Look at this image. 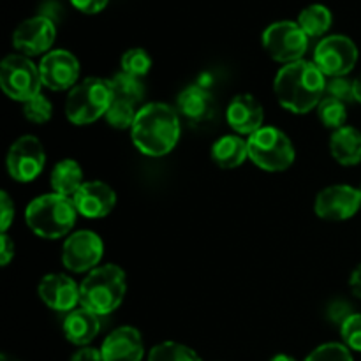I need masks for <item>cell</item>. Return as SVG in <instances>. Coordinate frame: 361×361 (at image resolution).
Instances as JSON below:
<instances>
[{"instance_id": "obj_27", "label": "cell", "mask_w": 361, "mask_h": 361, "mask_svg": "<svg viewBox=\"0 0 361 361\" xmlns=\"http://www.w3.org/2000/svg\"><path fill=\"white\" fill-rule=\"evenodd\" d=\"M148 361H203L187 345L178 342H161L155 348H152Z\"/></svg>"}, {"instance_id": "obj_30", "label": "cell", "mask_w": 361, "mask_h": 361, "mask_svg": "<svg viewBox=\"0 0 361 361\" xmlns=\"http://www.w3.org/2000/svg\"><path fill=\"white\" fill-rule=\"evenodd\" d=\"M23 116L32 123H46L53 116V106L42 94L35 95L30 101L23 102Z\"/></svg>"}, {"instance_id": "obj_6", "label": "cell", "mask_w": 361, "mask_h": 361, "mask_svg": "<svg viewBox=\"0 0 361 361\" xmlns=\"http://www.w3.org/2000/svg\"><path fill=\"white\" fill-rule=\"evenodd\" d=\"M249 159L259 169L268 173L286 171L296 159V148L284 130L274 126L261 127L249 136Z\"/></svg>"}, {"instance_id": "obj_25", "label": "cell", "mask_w": 361, "mask_h": 361, "mask_svg": "<svg viewBox=\"0 0 361 361\" xmlns=\"http://www.w3.org/2000/svg\"><path fill=\"white\" fill-rule=\"evenodd\" d=\"M111 81L113 94H115V99H120V101L130 102V104H140L145 97V85L141 83V78L130 76L127 73H116L115 76L109 78Z\"/></svg>"}, {"instance_id": "obj_38", "label": "cell", "mask_w": 361, "mask_h": 361, "mask_svg": "<svg viewBox=\"0 0 361 361\" xmlns=\"http://www.w3.org/2000/svg\"><path fill=\"white\" fill-rule=\"evenodd\" d=\"M71 361H104V360H102L101 349L85 345V348H80L76 353H74Z\"/></svg>"}, {"instance_id": "obj_32", "label": "cell", "mask_w": 361, "mask_h": 361, "mask_svg": "<svg viewBox=\"0 0 361 361\" xmlns=\"http://www.w3.org/2000/svg\"><path fill=\"white\" fill-rule=\"evenodd\" d=\"M324 95L345 102V104L355 101V80L351 81L348 76L330 78L326 81V92H324Z\"/></svg>"}, {"instance_id": "obj_5", "label": "cell", "mask_w": 361, "mask_h": 361, "mask_svg": "<svg viewBox=\"0 0 361 361\" xmlns=\"http://www.w3.org/2000/svg\"><path fill=\"white\" fill-rule=\"evenodd\" d=\"M115 101L111 81L106 78L90 76L81 80L66 99V116L74 126H88L106 116Z\"/></svg>"}, {"instance_id": "obj_9", "label": "cell", "mask_w": 361, "mask_h": 361, "mask_svg": "<svg viewBox=\"0 0 361 361\" xmlns=\"http://www.w3.org/2000/svg\"><path fill=\"white\" fill-rule=\"evenodd\" d=\"M312 62L324 76H348L358 62V48L348 35H326L317 42Z\"/></svg>"}, {"instance_id": "obj_26", "label": "cell", "mask_w": 361, "mask_h": 361, "mask_svg": "<svg viewBox=\"0 0 361 361\" xmlns=\"http://www.w3.org/2000/svg\"><path fill=\"white\" fill-rule=\"evenodd\" d=\"M319 122L323 123L326 129H342L348 122V104L342 101H337L334 97H326L324 95L323 101L316 108Z\"/></svg>"}, {"instance_id": "obj_21", "label": "cell", "mask_w": 361, "mask_h": 361, "mask_svg": "<svg viewBox=\"0 0 361 361\" xmlns=\"http://www.w3.org/2000/svg\"><path fill=\"white\" fill-rule=\"evenodd\" d=\"M212 159L222 169H236L249 159V145L238 134H226L212 145Z\"/></svg>"}, {"instance_id": "obj_40", "label": "cell", "mask_w": 361, "mask_h": 361, "mask_svg": "<svg viewBox=\"0 0 361 361\" xmlns=\"http://www.w3.org/2000/svg\"><path fill=\"white\" fill-rule=\"evenodd\" d=\"M355 101H358L361 104V74L358 78H355Z\"/></svg>"}, {"instance_id": "obj_39", "label": "cell", "mask_w": 361, "mask_h": 361, "mask_svg": "<svg viewBox=\"0 0 361 361\" xmlns=\"http://www.w3.org/2000/svg\"><path fill=\"white\" fill-rule=\"evenodd\" d=\"M349 288L356 298H361V264L353 270L351 277H349Z\"/></svg>"}, {"instance_id": "obj_14", "label": "cell", "mask_w": 361, "mask_h": 361, "mask_svg": "<svg viewBox=\"0 0 361 361\" xmlns=\"http://www.w3.org/2000/svg\"><path fill=\"white\" fill-rule=\"evenodd\" d=\"M56 39V27L48 16H34L21 21L13 34V46L20 55L35 56L49 53Z\"/></svg>"}, {"instance_id": "obj_33", "label": "cell", "mask_w": 361, "mask_h": 361, "mask_svg": "<svg viewBox=\"0 0 361 361\" xmlns=\"http://www.w3.org/2000/svg\"><path fill=\"white\" fill-rule=\"evenodd\" d=\"M341 335L344 344L351 351L361 353V314L353 312L344 323L341 324Z\"/></svg>"}, {"instance_id": "obj_13", "label": "cell", "mask_w": 361, "mask_h": 361, "mask_svg": "<svg viewBox=\"0 0 361 361\" xmlns=\"http://www.w3.org/2000/svg\"><path fill=\"white\" fill-rule=\"evenodd\" d=\"M42 85L53 92L73 90L80 83V62L67 49H51L39 62Z\"/></svg>"}, {"instance_id": "obj_12", "label": "cell", "mask_w": 361, "mask_h": 361, "mask_svg": "<svg viewBox=\"0 0 361 361\" xmlns=\"http://www.w3.org/2000/svg\"><path fill=\"white\" fill-rule=\"evenodd\" d=\"M361 208L360 189L351 185H330L321 190L314 203L316 215L323 221H348L355 217Z\"/></svg>"}, {"instance_id": "obj_10", "label": "cell", "mask_w": 361, "mask_h": 361, "mask_svg": "<svg viewBox=\"0 0 361 361\" xmlns=\"http://www.w3.org/2000/svg\"><path fill=\"white\" fill-rule=\"evenodd\" d=\"M46 164V150L41 141L32 134L18 137L7 150V173L14 182H34Z\"/></svg>"}, {"instance_id": "obj_7", "label": "cell", "mask_w": 361, "mask_h": 361, "mask_svg": "<svg viewBox=\"0 0 361 361\" xmlns=\"http://www.w3.org/2000/svg\"><path fill=\"white\" fill-rule=\"evenodd\" d=\"M261 42L268 56L284 66L303 60V55L309 49V35L302 30L298 21L289 20L268 25Z\"/></svg>"}, {"instance_id": "obj_18", "label": "cell", "mask_w": 361, "mask_h": 361, "mask_svg": "<svg viewBox=\"0 0 361 361\" xmlns=\"http://www.w3.org/2000/svg\"><path fill=\"white\" fill-rule=\"evenodd\" d=\"M104 361H141L145 355L143 337L134 326H120L101 345Z\"/></svg>"}, {"instance_id": "obj_15", "label": "cell", "mask_w": 361, "mask_h": 361, "mask_svg": "<svg viewBox=\"0 0 361 361\" xmlns=\"http://www.w3.org/2000/svg\"><path fill=\"white\" fill-rule=\"evenodd\" d=\"M37 295L51 310L69 314L80 303V286L66 274H48L39 282Z\"/></svg>"}, {"instance_id": "obj_24", "label": "cell", "mask_w": 361, "mask_h": 361, "mask_svg": "<svg viewBox=\"0 0 361 361\" xmlns=\"http://www.w3.org/2000/svg\"><path fill=\"white\" fill-rule=\"evenodd\" d=\"M334 23L331 11L323 4H310L300 13L298 25L310 37H323Z\"/></svg>"}, {"instance_id": "obj_34", "label": "cell", "mask_w": 361, "mask_h": 361, "mask_svg": "<svg viewBox=\"0 0 361 361\" xmlns=\"http://www.w3.org/2000/svg\"><path fill=\"white\" fill-rule=\"evenodd\" d=\"M14 219V201L11 200L9 194L4 190L0 194V231L7 233Z\"/></svg>"}, {"instance_id": "obj_11", "label": "cell", "mask_w": 361, "mask_h": 361, "mask_svg": "<svg viewBox=\"0 0 361 361\" xmlns=\"http://www.w3.org/2000/svg\"><path fill=\"white\" fill-rule=\"evenodd\" d=\"M104 254V243L97 233L81 229L67 236L62 245L63 267L74 274H85L97 268Z\"/></svg>"}, {"instance_id": "obj_41", "label": "cell", "mask_w": 361, "mask_h": 361, "mask_svg": "<svg viewBox=\"0 0 361 361\" xmlns=\"http://www.w3.org/2000/svg\"><path fill=\"white\" fill-rule=\"evenodd\" d=\"M270 361H296V360L289 355H277V356H274Z\"/></svg>"}, {"instance_id": "obj_4", "label": "cell", "mask_w": 361, "mask_h": 361, "mask_svg": "<svg viewBox=\"0 0 361 361\" xmlns=\"http://www.w3.org/2000/svg\"><path fill=\"white\" fill-rule=\"evenodd\" d=\"M127 293V275L116 264H104L88 271L80 284V305L94 314L108 316L122 305Z\"/></svg>"}, {"instance_id": "obj_20", "label": "cell", "mask_w": 361, "mask_h": 361, "mask_svg": "<svg viewBox=\"0 0 361 361\" xmlns=\"http://www.w3.org/2000/svg\"><path fill=\"white\" fill-rule=\"evenodd\" d=\"M101 331V321L97 314L92 310L80 307L69 312L63 321V335L71 344L78 348H85L90 344Z\"/></svg>"}, {"instance_id": "obj_19", "label": "cell", "mask_w": 361, "mask_h": 361, "mask_svg": "<svg viewBox=\"0 0 361 361\" xmlns=\"http://www.w3.org/2000/svg\"><path fill=\"white\" fill-rule=\"evenodd\" d=\"M176 111L190 123L207 122L214 116L215 99L212 92H208L201 85H190L185 90L180 92L176 99Z\"/></svg>"}, {"instance_id": "obj_1", "label": "cell", "mask_w": 361, "mask_h": 361, "mask_svg": "<svg viewBox=\"0 0 361 361\" xmlns=\"http://www.w3.org/2000/svg\"><path fill=\"white\" fill-rule=\"evenodd\" d=\"M182 134L178 111L164 102H148L137 109L130 129L134 147L147 157H164L176 147Z\"/></svg>"}, {"instance_id": "obj_37", "label": "cell", "mask_w": 361, "mask_h": 361, "mask_svg": "<svg viewBox=\"0 0 361 361\" xmlns=\"http://www.w3.org/2000/svg\"><path fill=\"white\" fill-rule=\"evenodd\" d=\"M349 309H351V307H349L348 303L342 302V300H337V302L331 303L330 317L335 321V323H341L342 324L353 314Z\"/></svg>"}, {"instance_id": "obj_43", "label": "cell", "mask_w": 361, "mask_h": 361, "mask_svg": "<svg viewBox=\"0 0 361 361\" xmlns=\"http://www.w3.org/2000/svg\"><path fill=\"white\" fill-rule=\"evenodd\" d=\"M360 192H361V187H360Z\"/></svg>"}, {"instance_id": "obj_29", "label": "cell", "mask_w": 361, "mask_h": 361, "mask_svg": "<svg viewBox=\"0 0 361 361\" xmlns=\"http://www.w3.org/2000/svg\"><path fill=\"white\" fill-rule=\"evenodd\" d=\"M120 67H122V73H127L136 78H143L150 73L152 56L143 48L127 49L122 55V60H120Z\"/></svg>"}, {"instance_id": "obj_36", "label": "cell", "mask_w": 361, "mask_h": 361, "mask_svg": "<svg viewBox=\"0 0 361 361\" xmlns=\"http://www.w3.org/2000/svg\"><path fill=\"white\" fill-rule=\"evenodd\" d=\"M0 238H2V245H0V264L7 267L13 261L14 254H16V245H14V242L11 240V236L7 233H2Z\"/></svg>"}, {"instance_id": "obj_3", "label": "cell", "mask_w": 361, "mask_h": 361, "mask_svg": "<svg viewBox=\"0 0 361 361\" xmlns=\"http://www.w3.org/2000/svg\"><path fill=\"white\" fill-rule=\"evenodd\" d=\"M73 197L62 194H42L28 203L25 221L30 231L44 240L63 238L74 228L78 219Z\"/></svg>"}, {"instance_id": "obj_8", "label": "cell", "mask_w": 361, "mask_h": 361, "mask_svg": "<svg viewBox=\"0 0 361 361\" xmlns=\"http://www.w3.org/2000/svg\"><path fill=\"white\" fill-rule=\"evenodd\" d=\"M0 87L4 94L18 102H27L41 94L42 80L39 66L25 55H7L0 63Z\"/></svg>"}, {"instance_id": "obj_35", "label": "cell", "mask_w": 361, "mask_h": 361, "mask_svg": "<svg viewBox=\"0 0 361 361\" xmlns=\"http://www.w3.org/2000/svg\"><path fill=\"white\" fill-rule=\"evenodd\" d=\"M108 2L109 0H71V4H73L78 11H81V13L85 14L101 13V11L108 6Z\"/></svg>"}, {"instance_id": "obj_16", "label": "cell", "mask_w": 361, "mask_h": 361, "mask_svg": "<svg viewBox=\"0 0 361 361\" xmlns=\"http://www.w3.org/2000/svg\"><path fill=\"white\" fill-rule=\"evenodd\" d=\"M78 214L87 219H102L113 212L116 204V192L101 180L85 182L73 196Z\"/></svg>"}, {"instance_id": "obj_28", "label": "cell", "mask_w": 361, "mask_h": 361, "mask_svg": "<svg viewBox=\"0 0 361 361\" xmlns=\"http://www.w3.org/2000/svg\"><path fill=\"white\" fill-rule=\"evenodd\" d=\"M136 115H137L136 106L130 104V102L115 99V101H113V104L109 106V109H108V113H106L104 118H106V122H108V126H111L113 129L126 130V129H133Z\"/></svg>"}, {"instance_id": "obj_17", "label": "cell", "mask_w": 361, "mask_h": 361, "mask_svg": "<svg viewBox=\"0 0 361 361\" xmlns=\"http://www.w3.org/2000/svg\"><path fill=\"white\" fill-rule=\"evenodd\" d=\"M226 120L238 136H252L264 122V111L261 102L252 94H238L229 101L226 109Z\"/></svg>"}, {"instance_id": "obj_23", "label": "cell", "mask_w": 361, "mask_h": 361, "mask_svg": "<svg viewBox=\"0 0 361 361\" xmlns=\"http://www.w3.org/2000/svg\"><path fill=\"white\" fill-rule=\"evenodd\" d=\"M49 182H51L53 192L73 197L85 183L83 169L74 159H63V161L55 164L51 176H49Z\"/></svg>"}, {"instance_id": "obj_2", "label": "cell", "mask_w": 361, "mask_h": 361, "mask_svg": "<svg viewBox=\"0 0 361 361\" xmlns=\"http://www.w3.org/2000/svg\"><path fill=\"white\" fill-rule=\"evenodd\" d=\"M274 92L279 104L295 115H305L319 106L326 92V78L309 60L288 63L277 73Z\"/></svg>"}, {"instance_id": "obj_31", "label": "cell", "mask_w": 361, "mask_h": 361, "mask_svg": "<svg viewBox=\"0 0 361 361\" xmlns=\"http://www.w3.org/2000/svg\"><path fill=\"white\" fill-rule=\"evenodd\" d=\"M305 361H355L353 360L351 349L345 344L338 342H328L314 349Z\"/></svg>"}, {"instance_id": "obj_22", "label": "cell", "mask_w": 361, "mask_h": 361, "mask_svg": "<svg viewBox=\"0 0 361 361\" xmlns=\"http://www.w3.org/2000/svg\"><path fill=\"white\" fill-rule=\"evenodd\" d=\"M331 157L342 166H356L361 162V133L351 126L334 130L330 137Z\"/></svg>"}, {"instance_id": "obj_42", "label": "cell", "mask_w": 361, "mask_h": 361, "mask_svg": "<svg viewBox=\"0 0 361 361\" xmlns=\"http://www.w3.org/2000/svg\"><path fill=\"white\" fill-rule=\"evenodd\" d=\"M0 361H20V360L13 358V356H7V355H2V356H0Z\"/></svg>"}]
</instances>
